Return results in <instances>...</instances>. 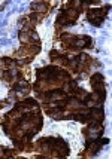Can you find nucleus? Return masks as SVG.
<instances>
[{"mask_svg":"<svg viewBox=\"0 0 112 159\" xmlns=\"http://www.w3.org/2000/svg\"><path fill=\"white\" fill-rule=\"evenodd\" d=\"M37 150L43 152L46 156H52V158H63L69 155V144L64 141L61 137H43L37 141L35 146Z\"/></svg>","mask_w":112,"mask_h":159,"instance_id":"obj_1","label":"nucleus"},{"mask_svg":"<svg viewBox=\"0 0 112 159\" xmlns=\"http://www.w3.org/2000/svg\"><path fill=\"white\" fill-rule=\"evenodd\" d=\"M109 14V5L105 7H91L87 11V20L91 25H96V27H100L105 21L106 15Z\"/></svg>","mask_w":112,"mask_h":159,"instance_id":"obj_4","label":"nucleus"},{"mask_svg":"<svg viewBox=\"0 0 112 159\" xmlns=\"http://www.w3.org/2000/svg\"><path fill=\"white\" fill-rule=\"evenodd\" d=\"M82 134L87 137V143L93 141V140H97L103 134V126L100 125V122H90L88 126L82 129Z\"/></svg>","mask_w":112,"mask_h":159,"instance_id":"obj_5","label":"nucleus"},{"mask_svg":"<svg viewBox=\"0 0 112 159\" xmlns=\"http://www.w3.org/2000/svg\"><path fill=\"white\" fill-rule=\"evenodd\" d=\"M15 153L14 150H11V149H7V147H3V146H0V158H14Z\"/></svg>","mask_w":112,"mask_h":159,"instance_id":"obj_6","label":"nucleus"},{"mask_svg":"<svg viewBox=\"0 0 112 159\" xmlns=\"http://www.w3.org/2000/svg\"><path fill=\"white\" fill-rule=\"evenodd\" d=\"M91 88L94 91L93 95L96 97L97 103L102 104L106 98V82H105V77L102 76L100 73H94L91 76Z\"/></svg>","mask_w":112,"mask_h":159,"instance_id":"obj_3","label":"nucleus"},{"mask_svg":"<svg viewBox=\"0 0 112 159\" xmlns=\"http://www.w3.org/2000/svg\"><path fill=\"white\" fill-rule=\"evenodd\" d=\"M60 40L63 42L64 48L72 51V52H78L84 48H93V39L88 36H75V34H61Z\"/></svg>","mask_w":112,"mask_h":159,"instance_id":"obj_2","label":"nucleus"}]
</instances>
